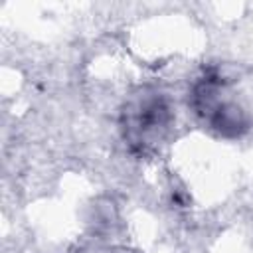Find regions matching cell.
<instances>
[{"instance_id": "2", "label": "cell", "mask_w": 253, "mask_h": 253, "mask_svg": "<svg viewBox=\"0 0 253 253\" xmlns=\"http://www.w3.org/2000/svg\"><path fill=\"white\" fill-rule=\"evenodd\" d=\"M172 121L170 107L160 93L140 95L125 111V138L132 150L144 152L158 142Z\"/></svg>"}, {"instance_id": "1", "label": "cell", "mask_w": 253, "mask_h": 253, "mask_svg": "<svg viewBox=\"0 0 253 253\" xmlns=\"http://www.w3.org/2000/svg\"><path fill=\"white\" fill-rule=\"evenodd\" d=\"M190 105L194 113L217 134L237 138L249 128V117L245 111L225 97V83L215 71L200 77L190 93Z\"/></svg>"}]
</instances>
